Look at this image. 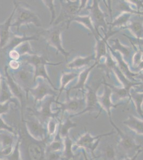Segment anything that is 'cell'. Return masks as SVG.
<instances>
[{"label":"cell","mask_w":143,"mask_h":160,"mask_svg":"<svg viewBox=\"0 0 143 160\" xmlns=\"http://www.w3.org/2000/svg\"><path fill=\"white\" fill-rule=\"evenodd\" d=\"M22 60L25 61V63L31 65L33 66L35 68V77L34 80L35 82L38 77H42L43 79L47 80L48 81L49 83L51 84L52 87L55 90H58L57 88H56L54 85L51 82L50 77L48 74L46 66V65H52V66H56L60 64L62 62H59V63H52V62H49L46 59L45 57H43L41 56L37 55L36 54H26L21 56Z\"/></svg>","instance_id":"obj_1"},{"label":"cell","mask_w":143,"mask_h":160,"mask_svg":"<svg viewBox=\"0 0 143 160\" xmlns=\"http://www.w3.org/2000/svg\"><path fill=\"white\" fill-rule=\"evenodd\" d=\"M32 66L27 63L20 65L19 69L14 71L11 75L16 82L26 92L27 98L30 90L32 88L35 83V70Z\"/></svg>","instance_id":"obj_2"},{"label":"cell","mask_w":143,"mask_h":160,"mask_svg":"<svg viewBox=\"0 0 143 160\" xmlns=\"http://www.w3.org/2000/svg\"><path fill=\"white\" fill-rule=\"evenodd\" d=\"M14 5L16 6V19L12 26L17 27V31L23 24H27L30 23H33L38 27H41V22L38 15L32 10H30L27 7L20 6L19 4L14 1Z\"/></svg>","instance_id":"obj_3"},{"label":"cell","mask_w":143,"mask_h":160,"mask_svg":"<svg viewBox=\"0 0 143 160\" xmlns=\"http://www.w3.org/2000/svg\"><path fill=\"white\" fill-rule=\"evenodd\" d=\"M38 83L36 87L32 88L30 90V92L34 97L35 101H40L44 99L46 96H54L56 93L53 88H51L50 83H48L46 80L42 77H38ZM36 79V80H37Z\"/></svg>","instance_id":"obj_4"},{"label":"cell","mask_w":143,"mask_h":160,"mask_svg":"<svg viewBox=\"0 0 143 160\" xmlns=\"http://www.w3.org/2000/svg\"><path fill=\"white\" fill-rule=\"evenodd\" d=\"M61 33L62 31L60 29L57 27L46 31L45 36L48 44L54 46L57 50L58 52H60L67 58L70 55V53L66 52L62 46Z\"/></svg>","instance_id":"obj_5"},{"label":"cell","mask_w":143,"mask_h":160,"mask_svg":"<svg viewBox=\"0 0 143 160\" xmlns=\"http://www.w3.org/2000/svg\"><path fill=\"white\" fill-rule=\"evenodd\" d=\"M62 9L60 15L54 21V25L58 24L59 22L68 19L69 22L73 18L72 16L76 14L78 10V6L76 2H62Z\"/></svg>","instance_id":"obj_6"},{"label":"cell","mask_w":143,"mask_h":160,"mask_svg":"<svg viewBox=\"0 0 143 160\" xmlns=\"http://www.w3.org/2000/svg\"><path fill=\"white\" fill-rule=\"evenodd\" d=\"M4 69L6 77V80L10 88L12 94L16 97H17V98L20 100L21 104L22 106L23 102L24 101V100L25 98V91L13 79L12 77L10 75L8 71V66H6Z\"/></svg>","instance_id":"obj_7"},{"label":"cell","mask_w":143,"mask_h":160,"mask_svg":"<svg viewBox=\"0 0 143 160\" xmlns=\"http://www.w3.org/2000/svg\"><path fill=\"white\" fill-rule=\"evenodd\" d=\"M16 6L14 5V9L11 14L6 21L0 24V48H4L6 46L7 43L9 41L10 27L11 26V20L14 15Z\"/></svg>","instance_id":"obj_8"},{"label":"cell","mask_w":143,"mask_h":160,"mask_svg":"<svg viewBox=\"0 0 143 160\" xmlns=\"http://www.w3.org/2000/svg\"><path fill=\"white\" fill-rule=\"evenodd\" d=\"M38 40V36L37 35H30L28 36L24 34L22 36H14L11 40L9 41V44L6 47L4 48V49L7 50L8 51L10 52V51L15 49L18 46L20 45L22 43L30 41L31 40L37 41Z\"/></svg>","instance_id":"obj_9"},{"label":"cell","mask_w":143,"mask_h":160,"mask_svg":"<svg viewBox=\"0 0 143 160\" xmlns=\"http://www.w3.org/2000/svg\"><path fill=\"white\" fill-rule=\"evenodd\" d=\"M106 135L107 134L101 135L97 137H93L91 136L90 134L87 133L83 136H82V137L78 140L77 142V145L81 147L89 148L92 151H93L94 148H96L97 144V143H94L95 140L97 139L98 138H100L101 137L106 136Z\"/></svg>","instance_id":"obj_10"},{"label":"cell","mask_w":143,"mask_h":160,"mask_svg":"<svg viewBox=\"0 0 143 160\" xmlns=\"http://www.w3.org/2000/svg\"><path fill=\"white\" fill-rule=\"evenodd\" d=\"M54 96H48L46 97V100H44L42 105L41 110L39 114L43 120H46L48 118L53 115V113L51 112L50 106L54 101Z\"/></svg>","instance_id":"obj_11"},{"label":"cell","mask_w":143,"mask_h":160,"mask_svg":"<svg viewBox=\"0 0 143 160\" xmlns=\"http://www.w3.org/2000/svg\"><path fill=\"white\" fill-rule=\"evenodd\" d=\"M124 123L137 134L143 135V121L133 116H130L129 119L124 122Z\"/></svg>","instance_id":"obj_12"},{"label":"cell","mask_w":143,"mask_h":160,"mask_svg":"<svg viewBox=\"0 0 143 160\" xmlns=\"http://www.w3.org/2000/svg\"><path fill=\"white\" fill-rule=\"evenodd\" d=\"M117 130L121 137L120 144L121 147L124 148V150L129 151L134 149L136 150V148H139L140 146H137L132 138L123 134L118 129H117Z\"/></svg>","instance_id":"obj_13"},{"label":"cell","mask_w":143,"mask_h":160,"mask_svg":"<svg viewBox=\"0 0 143 160\" xmlns=\"http://www.w3.org/2000/svg\"><path fill=\"white\" fill-rule=\"evenodd\" d=\"M12 96L6 79L2 80L0 91V103L3 104L10 101L11 97Z\"/></svg>","instance_id":"obj_14"},{"label":"cell","mask_w":143,"mask_h":160,"mask_svg":"<svg viewBox=\"0 0 143 160\" xmlns=\"http://www.w3.org/2000/svg\"><path fill=\"white\" fill-rule=\"evenodd\" d=\"M94 2V5L92 6V12L94 21L98 26H102L105 27V21L104 20V14H102L100 10L99 9L97 3L96 2V1Z\"/></svg>","instance_id":"obj_15"},{"label":"cell","mask_w":143,"mask_h":160,"mask_svg":"<svg viewBox=\"0 0 143 160\" xmlns=\"http://www.w3.org/2000/svg\"><path fill=\"white\" fill-rule=\"evenodd\" d=\"M97 99L96 92L90 89L88 95H87V107L86 110L83 111L82 113L95 109L97 107Z\"/></svg>","instance_id":"obj_16"},{"label":"cell","mask_w":143,"mask_h":160,"mask_svg":"<svg viewBox=\"0 0 143 160\" xmlns=\"http://www.w3.org/2000/svg\"><path fill=\"white\" fill-rule=\"evenodd\" d=\"M93 59V56H89L86 58H78L72 62L67 65V67L70 68H78L86 66L89 64L91 60Z\"/></svg>","instance_id":"obj_17"},{"label":"cell","mask_w":143,"mask_h":160,"mask_svg":"<svg viewBox=\"0 0 143 160\" xmlns=\"http://www.w3.org/2000/svg\"><path fill=\"white\" fill-rule=\"evenodd\" d=\"M15 50L17 51L20 56L26 55V54L31 55V54H35L34 53L33 51L32 50L31 45L29 41L22 43L20 45L18 46Z\"/></svg>","instance_id":"obj_18"},{"label":"cell","mask_w":143,"mask_h":160,"mask_svg":"<svg viewBox=\"0 0 143 160\" xmlns=\"http://www.w3.org/2000/svg\"><path fill=\"white\" fill-rule=\"evenodd\" d=\"M110 91L108 88H106V91L101 98V103L103 107H104L108 112L109 116L110 117V108L113 106L110 100Z\"/></svg>","instance_id":"obj_19"},{"label":"cell","mask_w":143,"mask_h":160,"mask_svg":"<svg viewBox=\"0 0 143 160\" xmlns=\"http://www.w3.org/2000/svg\"><path fill=\"white\" fill-rule=\"evenodd\" d=\"M78 76V74L74 73H70L68 74H64L62 75L61 79V86L59 90V96L61 94L62 92L66 87V85L68 84L70 82L73 80L74 78Z\"/></svg>","instance_id":"obj_20"},{"label":"cell","mask_w":143,"mask_h":160,"mask_svg":"<svg viewBox=\"0 0 143 160\" xmlns=\"http://www.w3.org/2000/svg\"><path fill=\"white\" fill-rule=\"evenodd\" d=\"M29 154L32 160H38L41 158L42 152L40 147L35 144H32L29 147Z\"/></svg>","instance_id":"obj_21"},{"label":"cell","mask_w":143,"mask_h":160,"mask_svg":"<svg viewBox=\"0 0 143 160\" xmlns=\"http://www.w3.org/2000/svg\"><path fill=\"white\" fill-rule=\"evenodd\" d=\"M63 110L74 112L76 111L79 107V103L76 100L67 101V102L62 105Z\"/></svg>","instance_id":"obj_22"},{"label":"cell","mask_w":143,"mask_h":160,"mask_svg":"<svg viewBox=\"0 0 143 160\" xmlns=\"http://www.w3.org/2000/svg\"><path fill=\"white\" fill-rule=\"evenodd\" d=\"M96 65L95 64L94 66H91V67L88 69H87L85 71H83L81 74H80V79L78 80V83L77 84V85L75 86V87H74L73 89H81V88H83V86H84V84L85 83V81L86 79L87 76H88V75L89 74V72H90V70L92 69L94 66Z\"/></svg>","instance_id":"obj_23"},{"label":"cell","mask_w":143,"mask_h":160,"mask_svg":"<svg viewBox=\"0 0 143 160\" xmlns=\"http://www.w3.org/2000/svg\"><path fill=\"white\" fill-rule=\"evenodd\" d=\"M42 2L46 6V7L49 9V10L51 12V20L50 22V25H51L52 24V23L54 21L56 18V12L54 1H52V0H44V1H42Z\"/></svg>","instance_id":"obj_24"},{"label":"cell","mask_w":143,"mask_h":160,"mask_svg":"<svg viewBox=\"0 0 143 160\" xmlns=\"http://www.w3.org/2000/svg\"><path fill=\"white\" fill-rule=\"evenodd\" d=\"M106 54L105 42L102 40L99 42L97 46V58L99 59L102 56H104Z\"/></svg>","instance_id":"obj_25"},{"label":"cell","mask_w":143,"mask_h":160,"mask_svg":"<svg viewBox=\"0 0 143 160\" xmlns=\"http://www.w3.org/2000/svg\"><path fill=\"white\" fill-rule=\"evenodd\" d=\"M75 126H76V124L72 122V121H70L69 119H68L67 121L65 122V123L63 125V126L62 127V135L64 136H66L70 129Z\"/></svg>","instance_id":"obj_26"},{"label":"cell","mask_w":143,"mask_h":160,"mask_svg":"<svg viewBox=\"0 0 143 160\" xmlns=\"http://www.w3.org/2000/svg\"><path fill=\"white\" fill-rule=\"evenodd\" d=\"M134 98L135 101V103H136L137 110L139 113V114H140V115L142 117H143L142 113V109H141V105L143 100V95L134 96Z\"/></svg>","instance_id":"obj_27"},{"label":"cell","mask_w":143,"mask_h":160,"mask_svg":"<svg viewBox=\"0 0 143 160\" xmlns=\"http://www.w3.org/2000/svg\"><path fill=\"white\" fill-rule=\"evenodd\" d=\"M132 29L134 32L136 33L137 35L141 34L142 31V28L140 22H134L132 25Z\"/></svg>","instance_id":"obj_28"},{"label":"cell","mask_w":143,"mask_h":160,"mask_svg":"<svg viewBox=\"0 0 143 160\" xmlns=\"http://www.w3.org/2000/svg\"><path fill=\"white\" fill-rule=\"evenodd\" d=\"M105 155L106 157L110 160H112L114 159V156H115V152L114 150L112 147H110L108 146L106 148L105 151Z\"/></svg>","instance_id":"obj_29"},{"label":"cell","mask_w":143,"mask_h":160,"mask_svg":"<svg viewBox=\"0 0 143 160\" xmlns=\"http://www.w3.org/2000/svg\"><path fill=\"white\" fill-rule=\"evenodd\" d=\"M9 56L12 60L17 61L20 59L21 57L18 52L15 49L11 50L10 52H9Z\"/></svg>","instance_id":"obj_30"},{"label":"cell","mask_w":143,"mask_h":160,"mask_svg":"<svg viewBox=\"0 0 143 160\" xmlns=\"http://www.w3.org/2000/svg\"><path fill=\"white\" fill-rule=\"evenodd\" d=\"M10 102V101H8L7 102L3 104L0 103V115L8 111Z\"/></svg>","instance_id":"obj_31"},{"label":"cell","mask_w":143,"mask_h":160,"mask_svg":"<svg viewBox=\"0 0 143 160\" xmlns=\"http://www.w3.org/2000/svg\"><path fill=\"white\" fill-rule=\"evenodd\" d=\"M9 65L11 68L12 69V71H16V70H17L20 67V62L17 60H11L9 62Z\"/></svg>","instance_id":"obj_32"},{"label":"cell","mask_w":143,"mask_h":160,"mask_svg":"<svg viewBox=\"0 0 143 160\" xmlns=\"http://www.w3.org/2000/svg\"><path fill=\"white\" fill-rule=\"evenodd\" d=\"M12 142L11 138L9 136H6L3 137V143L4 145H9Z\"/></svg>","instance_id":"obj_33"},{"label":"cell","mask_w":143,"mask_h":160,"mask_svg":"<svg viewBox=\"0 0 143 160\" xmlns=\"http://www.w3.org/2000/svg\"><path fill=\"white\" fill-rule=\"evenodd\" d=\"M0 129H8L11 131L12 130L11 128L8 126L1 118H0Z\"/></svg>","instance_id":"obj_34"},{"label":"cell","mask_w":143,"mask_h":160,"mask_svg":"<svg viewBox=\"0 0 143 160\" xmlns=\"http://www.w3.org/2000/svg\"><path fill=\"white\" fill-rule=\"evenodd\" d=\"M61 147V144L60 143H59V142H56V143H54L52 146H51V148H52V149L53 150H58L59 149H60Z\"/></svg>","instance_id":"obj_35"},{"label":"cell","mask_w":143,"mask_h":160,"mask_svg":"<svg viewBox=\"0 0 143 160\" xmlns=\"http://www.w3.org/2000/svg\"><path fill=\"white\" fill-rule=\"evenodd\" d=\"M55 126H56V124H55V122H54V121L53 120H51L50 121V123H49V130H50V131H51H51H52V132H54V131L55 129Z\"/></svg>","instance_id":"obj_36"},{"label":"cell","mask_w":143,"mask_h":160,"mask_svg":"<svg viewBox=\"0 0 143 160\" xmlns=\"http://www.w3.org/2000/svg\"><path fill=\"white\" fill-rule=\"evenodd\" d=\"M11 151V148L9 147L8 148H6L4 151L2 152V154L4 155H8Z\"/></svg>","instance_id":"obj_37"},{"label":"cell","mask_w":143,"mask_h":160,"mask_svg":"<svg viewBox=\"0 0 143 160\" xmlns=\"http://www.w3.org/2000/svg\"><path fill=\"white\" fill-rule=\"evenodd\" d=\"M141 151H138V153H136V155H134V157L132 159V158H131V159L128 158V159H126V160H136V158H137V157H138V155H139V154H140V153Z\"/></svg>","instance_id":"obj_38"},{"label":"cell","mask_w":143,"mask_h":160,"mask_svg":"<svg viewBox=\"0 0 143 160\" xmlns=\"http://www.w3.org/2000/svg\"><path fill=\"white\" fill-rule=\"evenodd\" d=\"M2 77L0 75V91H1V82H2Z\"/></svg>","instance_id":"obj_39"},{"label":"cell","mask_w":143,"mask_h":160,"mask_svg":"<svg viewBox=\"0 0 143 160\" xmlns=\"http://www.w3.org/2000/svg\"><path fill=\"white\" fill-rule=\"evenodd\" d=\"M84 156H85V158H86V160H88V159H87V158H86V154L84 155Z\"/></svg>","instance_id":"obj_40"}]
</instances>
